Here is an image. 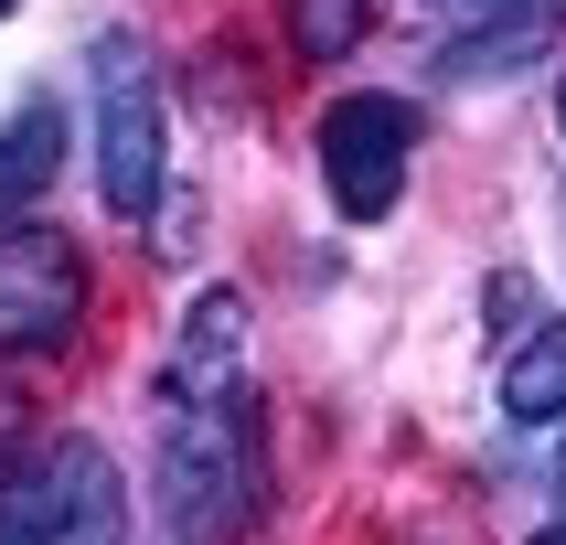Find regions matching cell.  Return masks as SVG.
I'll use <instances>...</instances> for the list:
<instances>
[{"mask_svg":"<svg viewBox=\"0 0 566 545\" xmlns=\"http://www.w3.org/2000/svg\"><path fill=\"white\" fill-rule=\"evenodd\" d=\"M256 396H203V407H171L160 428V513H171V535L182 545H235L256 524Z\"/></svg>","mask_w":566,"mask_h":545,"instance_id":"obj_1","label":"cell"},{"mask_svg":"<svg viewBox=\"0 0 566 545\" xmlns=\"http://www.w3.org/2000/svg\"><path fill=\"white\" fill-rule=\"evenodd\" d=\"M86 96H96V192L118 224H150L171 182V107H160V64L139 32H96L86 43Z\"/></svg>","mask_w":566,"mask_h":545,"instance_id":"obj_2","label":"cell"},{"mask_svg":"<svg viewBox=\"0 0 566 545\" xmlns=\"http://www.w3.org/2000/svg\"><path fill=\"white\" fill-rule=\"evenodd\" d=\"M0 545H128V481L96 439H43L0 481Z\"/></svg>","mask_w":566,"mask_h":545,"instance_id":"obj_3","label":"cell"},{"mask_svg":"<svg viewBox=\"0 0 566 545\" xmlns=\"http://www.w3.org/2000/svg\"><path fill=\"white\" fill-rule=\"evenodd\" d=\"M407 160H417L407 96H332L321 107V182H332L343 224H375L407 192Z\"/></svg>","mask_w":566,"mask_h":545,"instance_id":"obj_4","label":"cell"},{"mask_svg":"<svg viewBox=\"0 0 566 545\" xmlns=\"http://www.w3.org/2000/svg\"><path fill=\"white\" fill-rule=\"evenodd\" d=\"M86 321V256L54 224L0 235V353H64Z\"/></svg>","mask_w":566,"mask_h":545,"instance_id":"obj_5","label":"cell"},{"mask_svg":"<svg viewBox=\"0 0 566 545\" xmlns=\"http://www.w3.org/2000/svg\"><path fill=\"white\" fill-rule=\"evenodd\" d=\"M235 364H247V300L235 289H203L160 353V396L171 407H203V396H235Z\"/></svg>","mask_w":566,"mask_h":545,"instance_id":"obj_6","label":"cell"},{"mask_svg":"<svg viewBox=\"0 0 566 545\" xmlns=\"http://www.w3.org/2000/svg\"><path fill=\"white\" fill-rule=\"evenodd\" d=\"M556 32H566V0H492V22L460 32L439 75L449 86H513V75H535L556 54Z\"/></svg>","mask_w":566,"mask_h":545,"instance_id":"obj_7","label":"cell"},{"mask_svg":"<svg viewBox=\"0 0 566 545\" xmlns=\"http://www.w3.org/2000/svg\"><path fill=\"white\" fill-rule=\"evenodd\" d=\"M54 171H64V107L54 96H22L0 118V235L32 224V203L54 192Z\"/></svg>","mask_w":566,"mask_h":545,"instance_id":"obj_8","label":"cell"},{"mask_svg":"<svg viewBox=\"0 0 566 545\" xmlns=\"http://www.w3.org/2000/svg\"><path fill=\"white\" fill-rule=\"evenodd\" d=\"M503 417L513 428H556L566 417V321H545V332H524L503 364Z\"/></svg>","mask_w":566,"mask_h":545,"instance_id":"obj_9","label":"cell"},{"mask_svg":"<svg viewBox=\"0 0 566 545\" xmlns=\"http://www.w3.org/2000/svg\"><path fill=\"white\" fill-rule=\"evenodd\" d=\"M364 22H375V0H289V43H300L311 64L353 54V43H364Z\"/></svg>","mask_w":566,"mask_h":545,"instance_id":"obj_10","label":"cell"},{"mask_svg":"<svg viewBox=\"0 0 566 545\" xmlns=\"http://www.w3.org/2000/svg\"><path fill=\"white\" fill-rule=\"evenodd\" d=\"M524 300H535L524 279H492V300H481V311H492V332H524Z\"/></svg>","mask_w":566,"mask_h":545,"instance_id":"obj_11","label":"cell"},{"mask_svg":"<svg viewBox=\"0 0 566 545\" xmlns=\"http://www.w3.org/2000/svg\"><path fill=\"white\" fill-rule=\"evenodd\" d=\"M22 460H32V449H22V407H11V396H0V481L22 471Z\"/></svg>","mask_w":566,"mask_h":545,"instance_id":"obj_12","label":"cell"},{"mask_svg":"<svg viewBox=\"0 0 566 545\" xmlns=\"http://www.w3.org/2000/svg\"><path fill=\"white\" fill-rule=\"evenodd\" d=\"M524 545H566V524H545V535H524Z\"/></svg>","mask_w":566,"mask_h":545,"instance_id":"obj_13","label":"cell"},{"mask_svg":"<svg viewBox=\"0 0 566 545\" xmlns=\"http://www.w3.org/2000/svg\"><path fill=\"white\" fill-rule=\"evenodd\" d=\"M11 11H22V0H0V22H11Z\"/></svg>","mask_w":566,"mask_h":545,"instance_id":"obj_14","label":"cell"},{"mask_svg":"<svg viewBox=\"0 0 566 545\" xmlns=\"http://www.w3.org/2000/svg\"><path fill=\"white\" fill-rule=\"evenodd\" d=\"M556 118H566V96H556Z\"/></svg>","mask_w":566,"mask_h":545,"instance_id":"obj_15","label":"cell"}]
</instances>
